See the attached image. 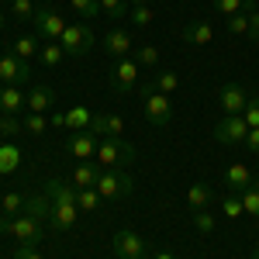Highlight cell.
Masks as SVG:
<instances>
[{
  "label": "cell",
  "mask_w": 259,
  "mask_h": 259,
  "mask_svg": "<svg viewBox=\"0 0 259 259\" xmlns=\"http://www.w3.org/2000/svg\"><path fill=\"white\" fill-rule=\"evenodd\" d=\"M211 200H214V190H211L207 183H194V187H187V204H190V211H204Z\"/></svg>",
  "instance_id": "obj_21"
},
{
  "label": "cell",
  "mask_w": 259,
  "mask_h": 259,
  "mask_svg": "<svg viewBox=\"0 0 259 259\" xmlns=\"http://www.w3.org/2000/svg\"><path fill=\"white\" fill-rule=\"evenodd\" d=\"M221 211H225L228 218H239V214H245V207H242V197H239V194H228V197H221Z\"/></svg>",
  "instance_id": "obj_35"
},
{
  "label": "cell",
  "mask_w": 259,
  "mask_h": 259,
  "mask_svg": "<svg viewBox=\"0 0 259 259\" xmlns=\"http://www.w3.org/2000/svg\"><path fill=\"white\" fill-rule=\"evenodd\" d=\"M90 132H94L97 139H121V132H124V118H121V114H94Z\"/></svg>",
  "instance_id": "obj_14"
},
{
  "label": "cell",
  "mask_w": 259,
  "mask_h": 259,
  "mask_svg": "<svg viewBox=\"0 0 259 259\" xmlns=\"http://www.w3.org/2000/svg\"><path fill=\"white\" fill-rule=\"evenodd\" d=\"M128 21H132L135 28H149V24H152V11H149V4H145V7H132Z\"/></svg>",
  "instance_id": "obj_37"
},
{
  "label": "cell",
  "mask_w": 259,
  "mask_h": 259,
  "mask_svg": "<svg viewBox=\"0 0 259 259\" xmlns=\"http://www.w3.org/2000/svg\"><path fill=\"white\" fill-rule=\"evenodd\" d=\"M114 256L118 259H145V239H142L139 232H132V228H121L118 235H114Z\"/></svg>",
  "instance_id": "obj_10"
},
{
  "label": "cell",
  "mask_w": 259,
  "mask_h": 259,
  "mask_svg": "<svg viewBox=\"0 0 259 259\" xmlns=\"http://www.w3.org/2000/svg\"><path fill=\"white\" fill-rule=\"evenodd\" d=\"M104 52L107 56H114V59H124V56H132V35L124 31V28H111L107 35H104Z\"/></svg>",
  "instance_id": "obj_13"
},
{
  "label": "cell",
  "mask_w": 259,
  "mask_h": 259,
  "mask_svg": "<svg viewBox=\"0 0 259 259\" xmlns=\"http://www.w3.org/2000/svg\"><path fill=\"white\" fill-rule=\"evenodd\" d=\"M21 121H24V132H28V135H41V132L49 128V118H45V114H28V118H21Z\"/></svg>",
  "instance_id": "obj_36"
},
{
  "label": "cell",
  "mask_w": 259,
  "mask_h": 259,
  "mask_svg": "<svg viewBox=\"0 0 259 259\" xmlns=\"http://www.w3.org/2000/svg\"><path fill=\"white\" fill-rule=\"evenodd\" d=\"M69 4H73V11H76L83 21H94L100 14V0H69Z\"/></svg>",
  "instance_id": "obj_29"
},
{
  "label": "cell",
  "mask_w": 259,
  "mask_h": 259,
  "mask_svg": "<svg viewBox=\"0 0 259 259\" xmlns=\"http://www.w3.org/2000/svg\"><path fill=\"white\" fill-rule=\"evenodd\" d=\"M245 135H249V124H245L242 114H225V118L214 124V139H218L221 145H242Z\"/></svg>",
  "instance_id": "obj_8"
},
{
  "label": "cell",
  "mask_w": 259,
  "mask_h": 259,
  "mask_svg": "<svg viewBox=\"0 0 259 259\" xmlns=\"http://www.w3.org/2000/svg\"><path fill=\"white\" fill-rule=\"evenodd\" d=\"M94 162L100 169H128L135 162V145H128L124 139H100Z\"/></svg>",
  "instance_id": "obj_2"
},
{
  "label": "cell",
  "mask_w": 259,
  "mask_h": 259,
  "mask_svg": "<svg viewBox=\"0 0 259 259\" xmlns=\"http://www.w3.org/2000/svg\"><path fill=\"white\" fill-rule=\"evenodd\" d=\"M0 118H4V111H0Z\"/></svg>",
  "instance_id": "obj_47"
},
{
  "label": "cell",
  "mask_w": 259,
  "mask_h": 259,
  "mask_svg": "<svg viewBox=\"0 0 259 259\" xmlns=\"http://www.w3.org/2000/svg\"><path fill=\"white\" fill-rule=\"evenodd\" d=\"M242 197V207H245V214H252V218H259V183H252V187H245L239 194Z\"/></svg>",
  "instance_id": "obj_27"
},
{
  "label": "cell",
  "mask_w": 259,
  "mask_h": 259,
  "mask_svg": "<svg viewBox=\"0 0 259 259\" xmlns=\"http://www.w3.org/2000/svg\"><path fill=\"white\" fill-rule=\"evenodd\" d=\"M4 21H7V18H4V11H0V28H4Z\"/></svg>",
  "instance_id": "obj_46"
},
{
  "label": "cell",
  "mask_w": 259,
  "mask_h": 259,
  "mask_svg": "<svg viewBox=\"0 0 259 259\" xmlns=\"http://www.w3.org/2000/svg\"><path fill=\"white\" fill-rule=\"evenodd\" d=\"M242 118H245V124H249V128H259V97H249L245 111H242Z\"/></svg>",
  "instance_id": "obj_40"
},
{
  "label": "cell",
  "mask_w": 259,
  "mask_h": 259,
  "mask_svg": "<svg viewBox=\"0 0 259 259\" xmlns=\"http://www.w3.org/2000/svg\"><path fill=\"white\" fill-rule=\"evenodd\" d=\"M249 14H252V11L232 14V18H228V31H232V35H249Z\"/></svg>",
  "instance_id": "obj_34"
},
{
  "label": "cell",
  "mask_w": 259,
  "mask_h": 259,
  "mask_svg": "<svg viewBox=\"0 0 259 259\" xmlns=\"http://www.w3.org/2000/svg\"><path fill=\"white\" fill-rule=\"evenodd\" d=\"M156 259H177V256H173V252H166V249H159V252H156Z\"/></svg>",
  "instance_id": "obj_43"
},
{
  "label": "cell",
  "mask_w": 259,
  "mask_h": 259,
  "mask_svg": "<svg viewBox=\"0 0 259 259\" xmlns=\"http://www.w3.org/2000/svg\"><path fill=\"white\" fill-rule=\"evenodd\" d=\"M24 200L28 197H21V194H7V197L0 200V207H4V214H21L24 211Z\"/></svg>",
  "instance_id": "obj_38"
},
{
  "label": "cell",
  "mask_w": 259,
  "mask_h": 259,
  "mask_svg": "<svg viewBox=\"0 0 259 259\" xmlns=\"http://www.w3.org/2000/svg\"><path fill=\"white\" fill-rule=\"evenodd\" d=\"M128 4H132V7H145L149 0H128Z\"/></svg>",
  "instance_id": "obj_44"
},
{
  "label": "cell",
  "mask_w": 259,
  "mask_h": 259,
  "mask_svg": "<svg viewBox=\"0 0 259 259\" xmlns=\"http://www.w3.org/2000/svg\"><path fill=\"white\" fill-rule=\"evenodd\" d=\"M59 45L66 49V56H87L94 49V28L87 21H76V24H66Z\"/></svg>",
  "instance_id": "obj_5"
},
{
  "label": "cell",
  "mask_w": 259,
  "mask_h": 259,
  "mask_svg": "<svg viewBox=\"0 0 259 259\" xmlns=\"http://www.w3.org/2000/svg\"><path fill=\"white\" fill-rule=\"evenodd\" d=\"M31 24L38 28V38L41 41H59L62 31H66V21H62L59 11H52V7H38L35 18H31Z\"/></svg>",
  "instance_id": "obj_7"
},
{
  "label": "cell",
  "mask_w": 259,
  "mask_h": 259,
  "mask_svg": "<svg viewBox=\"0 0 259 259\" xmlns=\"http://www.w3.org/2000/svg\"><path fill=\"white\" fill-rule=\"evenodd\" d=\"M0 80H4V87H21V83H28L31 80V62L18 59L14 52H11V56H0Z\"/></svg>",
  "instance_id": "obj_9"
},
{
  "label": "cell",
  "mask_w": 259,
  "mask_h": 259,
  "mask_svg": "<svg viewBox=\"0 0 259 259\" xmlns=\"http://www.w3.org/2000/svg\"><path fill=\"white\" fill-rule=\"evenodd\" d=\"M100 11H104L107 18H114V21H124L132 14V4H128V0H100Z\"/></svg>",
  "instance_id": "obj_26"
},
{
  "label": "cell",
  "mask_w": 259,
  "mask_h": 259,
  "mask_svg": "<svg viewBox=\"0 0 259 259\" xmlns=\"http://www.w3.org/2000/svg\"><path fill=\"white\" fill-rule=\"evenodd\" d=\"M0 135H11V139H14V135H24V121H21L18 114H4V118H0Z\"/></svg>",
  "instance_id": "obj_31"
},
{
  "label": "cell",
  "mask_w": 259,
  "mask_h": 259,
  "mask_svg": "<svg viewBox=\"0 0 259 259\" xmlns=\"http://www.w3.org/2000/svg\"><path fill=\"white\" fill-rule=\"evenodd\" d=\"M14 259H41L38 245H18V249H14Z\"/></svg>",
  "instance_id": "obj_41"
},
{
  "label": "cell",
  "mask_w": 259,
  "mask_h": 259,
  "mask_svg": "<svg viewBox=\"0 0 259 259\" xmlns=\"http://www.w3.org/2000/svg\"><path fill=\"white\" fill-rule=\"evenodd\" d=\"M97 135L94 132H73L69 135V142H66V152L73 156V159H80V162H90L94 156H97Z\"/></svg>",
  "instance_id": "obj_12"
},
{
  "label": "cell",
  "mask_w": 259,
  "mask_h": 259,
  "mask_svg": "<svg viewBox=\"0 0 259 259\" xmlns=\"http://www.w3.org/2000/svg\"><path fill=\"white\" fill-rule=\"evenodd\" d=\"M214 4V11L225 14V18H232V14H239L242 7H245V0H211Z\"/></svg>",
  "instance_id": "obj_39"
},
{
  "label": "cell",
  "mask_w": 259,
  "mask_h": 259,
  "mask_svg": "<svg viewBox=\"0 0 259 259\" xmlns=\"http://www.w3.org/2000/svg\"><path fill=\"white\" fill-rule=\"evenodd\" d=\"M114 259H118V256H114Z\"/></svg>",
  "instance_id": "obj_50"
},
{
  "label": "cell",
  "mask_w": 259,
  "mask_h": 259,
  "mask_svg": "<svg viewBox=\"0 0 259 259\" xmlns=\"http://www.w3.org/2000/svg\"><path fill=\"white\" fill-rule=\"evenodd\" d=\"M38 49H41L38 35H21V38L14 41V56H18V59H28V62L38 56Z\"/></svg>",
  "instance_id": "obj_25"
},
{
  "label": "cell",
  "mask_w": 259,
  "mask_h": 259,
  "mask_svg": "<svg viewBox=\"0 0 259 259\" xmlns=\"http://www.w3.org/2000/svg\"><path fill=\"white\" fill-rule=\"evenodd\" d=\"M249 152H259V128H249V135H245V142H242Z\"/></svg>",
  "instance_id": "obj_42"
},
{
  "label": "cell",
  "mask_w": 259,
  "mask_h": 259,
  "mask_svg": "<svg viewBox=\"0 0 259 259\" xmlns=\"http://www.w3.org/2000/svg\"><path fill=\"white\" fill-rule=\"evenodd\" d=\"M24 100H28V94H21L18 87H0V111H4V114L24 111Z\"/></svg>",
  "instance_id": "obj_20"
},
{
  "label": "cell",
  "mask_w": 259,
  "mask_h": 259,
  "mask_svg": "<svg viewBox=\"0 0 259 259\" xmlns=\"http://www.w3.org/2000/svg\"><path fill=\"white\" fill-rule=\"evenodd\" d=\"M76 207H80L83 214H94L104 207V197L97 194V187H87V190H76Z\"/></svg>",
  "instance_id": "obj_23"
},
{
  "label": "cell",
  "mask_w": 259,
  "mask_h": 259,
  "mask_svg": "<svg viewBox=\"0 0 259 259\" xmlns=\"http://www.w3.org/2000/svg\"><path fill=\"white\" fill-rule=\"evenodd\" d=\"M52 104H56V90H52V87H45V83L31 87V94H28V100H24V107H28L31 114H45Z\"/></svg>",
  "instance_id": "obj_16"
},
{
  "label": "cell",
  "mask_w": 259,
  "mask_h": 259,
  "mask_svg": "<svg viewBox=\"0 0 259 259\" xmlns=\"http://www.w3.org/2000/svg\"><path fill=\"white\" fill-rule=\"evenodd\" d=\"M18 166H21V149L11 145V142H4L0 145V177H11Z\"/></svg>",
  "instance_id": "obj_22"
},
{
  "label": "cell",
  "mask_w": 259,
  "mask_h": 259,
  "mask_svg": "<svg viewBox=\"0 0 259 259\" xmlns=\"http://www.w3.org/2000/svg\"><path fill=\"white\" fill-rule=\"evenodd\" d=\"M183 41L187 45H211L214 41V28L207 24V21H190V24H183Z\"/></svg>",
  "instance_id": "obj_18"
},
{
  "label": "cell",
  "mask_w": 259,
  "mask_h": 259,
  "mask_svg": "<svg viewBox=\"0 0 259 259\" xmlns=\"http://www.w3.org/2000/svg\"><path fill=\"white\" fill-rule=\"evenodd\" d=\"M132 59L139 62V69L142 66H156V62H159V49H156V45H142V49H135Z\"/></svg>",
  "instance_id": "obj_32"
},
{
  "label": "cell",
  "mask_w": 259,
  "mask_h": 259,
  "mask_svg": "<svg viewBox=\"0 0 259 259\" xmlns=\"http://www.w3.org/2000/svg\"><path fill=\"white\" fill-rule=\"evenodd\" d=\"M218 104H221V111H225V114H242V111H245V104H249V90H245L242 83H221Z\"/></svg>",
  "instance_id": "obj_11"
},
{
  "label": "cell",
  "mask_w": 259,
  "mask_h": 259,
  "mask_svg": "<svg viewBox=\"0 0 259 259\" xmlns=\"http://www.w3.org/2000/svg\"><path fill=\"white\" fill-rule=\"evenodd\" d=\"M256 180H252V173H249V166L245 162H232L228 169H225V187L232 190V194H242L245 187H252Z\"/></svg>",
  "instance_id": "obj_17"
},
{
  "label": "cell",
  "mask_w": 259,
  "mask_h": 259,
  "mask_svg": "<svg viewBox=\"0 0 259 259\" xmlns=\"http://www.w3.org/2000/svg\"><path fill=\"white\" fill-rule=\"evenodd\" d=\"M214 225H218V221H214V214H207V207H204V211H194V228H197L200 235H211Z\"/></svg>",
  "instance_id": "obj_33"
},
{
  "label": "cell",
  "mask_w": 259,
  "mask_h": 259,
  "mask_svg": "<svg viewBox=\"0 0 259 259\" xmlns=\"http://www.w3.org/2000/svg\"><path fill=\"white\" fill-rule=\"evenodd\" d=\"M252 259H259V245H252Z\"/></svg>",
  "instance_id": "obj_45"
},
{
  "label": "cell",
  "mask_w": 259,
  "mask_h": 259,
  "mask_svg": "<svg viewBox=\"0 0 259 259\" xmlns=\"http://www.w3.org/2000/svg\"><path fill=\"white\" fill-rule=\"evenodd\" d=\"M35 4H38V0H35Z\"/></svg>",
  "instance_id": "obj_48"
},
{
  "label": "cell",
  "mask_w": 259,
  "mask_h": 259,
  "mask_svg": "<svg viewBox=\"0 0 259 259\" xmlns=\"http://www.w3.org/2000/svg\"><path fill=\"white\" fill-rule=\"evenodd\" d=\"M62 56H66V49H62L59 41H41V49H38V59H41V66L56 69V66L62 62Z\"/></svg>",
  "instance_id": "obj_24"
},
{
  "label": "cell",
  "mask_w": 259,
  "mask_h": 259,
  "mask_svg": "<svg viewBox=\"0 0 259 259\" xmlns=\"http://www.w3.org/2000/svg\"><path fill=\"white\" fill-rule=\"evenodd\" d=\"M0 228H4V232H11L21 245H38L41 235H45V221L35 218V214H28V211H21L14 221L4 218V221H0Z\"/></svg>",
  "instance_id": "obj_3"
},
{
  "label": "cell",
  "mask_w": 259,
  "mask_h": 259,
  "mask_svg": "<svg viewBox=\"0 0 259 259\" xmlns=\"http://www.w3.org/2000/svg\"><path fill=\"white\" fill-rule=\"evenodd\" d=\"M35 11H38L35 0H11V14H14L18 21H31V18H35Z\"/></svg>",
  "instance_id": "obj_30"
},
{
  "label": "cell",
  "mask_w": 259,
  "mask_h": 259,
  "mask_svg": "<svg viewBox=\"0 0 259 259\" xmlns=\"http://www.w3.org/2000/svg\"><path fill=\"white\" fill-rule=\"evenodd\" d=\"M97 180H100V166L94 159L90 162H76V169H73V187H76V190L97 187Z\"/></svg>",
  "instance_id": "obj_19"
},
{
  "label": "cell",
  "mask_w": 259,
  "mask_h": 259,
  "mask_svg": "<svg viewBox=\"0 0 259 259\" xmlns=\"http://www.w3.org/2000/svg\"><path fill=\"white\" fill-rule=\"evenodd\" d=\"M256 45H259V41H256Z\"/></svg>",
  "instance_id": "obj_49"
},
{
  "label": "cell",
  "mask_w": 259,
  "mask_h": 259,
  "mask_svg": "<svg viewBox=\"0 0 259 259\" xmlns=\"http://www.w3.org/2000/svg\"><path fill=\"white\" fill-rule=\"evenodd\" d=\"M111 90L114 94H132L135 87H139V62L132 59V56H124V59H118L114 66H111Z\"/></svg>",
  "instance_id": "obj_6"
},
{
  "label": "cell",
  "mask_w": 259,
  "mask_h": 259,
  "mask_svg": "<svg viewBox=\"0 0 259 259\" xmlns=\"http://www.w3.org/2000/svg\"><path fill=\"white\" fill-rule=\"evenodd\" d=\"M90 124H94V111L87 104H73L69 111H62V128L69 132H90Z\"/></svg>",
  "instance_id": "obj_15"
},
{
  "label": "cell",
  "mask_w": 259,
  "mask_h": 259,
  "mask_svg": "<svg viewBox=\"0 0 259 259\" xmlns=\"http://www.w3.org/2000/svg\"><path fill=\"white\" fill-rule=\"evenodd\" d=\"M139 94H142V111H145L149 124L166 128V124L173 121V100H169V94L156 90V83H152V80L139 83Z\"/></svg>",
  "instance_id": "obj_1"
},
{
  "label": "cell",
  "mask_w": 259,
  "mask_h": 259,
  "mask_svg": "<svg viewBox=\"0 0 259 259\" xmlns=\"http://www.w3.org/2000/svg\"><path fill=\"white\" fill-rule=\"evenodd\" d=\"M135 190V180L128 177V169H100V180H97V194L104 200H118V197H128Z\"/></svg>",
  "instance_id": "obj_4"
},
{
  "label": "cell",
  "mask_w": 259,
  "mask_h": 259,
  "mask_svg": "<svg viewBox=\"0 0 259 259\" xmlns=\"http://www.w3.org/2000/svg\"><path fill=\"white\" fill-rule=\"evenodd\" d=\"M152 83H156V90H162V94H177L180 76H177V73H169V69H162V73L152 76Z\"/></svg>",
  "instance_id": "obj_28"
}]
</instances>
